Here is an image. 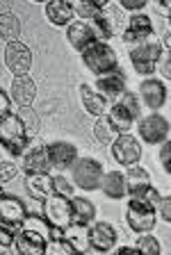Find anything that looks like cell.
Here are the masks:
<instances>
[{
	"label": "cell",
	"instance_id": "39",
	"mask_svg": "<svg viewBox=\"0 0 171 255\" xmlns=\"http://www.w3.org/2000/svg\"><path fill=\"white\" fill-rule=\"evenodd\" d=\"M14 239H16V235L11 233V230H7L2 223H0V251H7L14 246Z\"/></svg>",
	"mask_w": 171,
	"mask_h": 255
},
{
	"label": "cell",
	"instance_id": "24",
	"mask_svg": "<svg viewBox=\"0 0 171 255\" xmlns=\"http://www.w3.org/2000/svg\"><path fill=\"white\" fill-rule=\"evenodd\" d=\"M25 191L37 201H43L50 194H55L50 173H25Z\"/></svg>",
	"mask_w": 171,
	"mask_h": 255
},
{
	"label": "cell",
	"instance_id": "11",
	"mask_svg": "<svg viewBox=\"0 0 171 255\" xmlns=\"http://www.w3.org/2000/svg\"><path fill=\"white\" fill-rule=\"evenodd\" d=\"M5 66L11 75H27L32 69V50L21 41H9L5 46Z\"/></svg>",
	"mask_w": 171,
	"mask_h": 255
},
{
	"label": "cell",
	"instance_id": "20",
	"mask_svg": "<svg viewBox=\"0 0 171 255\" xmlns=\"http://www.w3.org/2000/svg\"><path fill=\"white\" fill-rule=\"evenodd\" d=\"M101 189L107 198L112 201H121V198L128 196V180H126V173L123 171H107L103 173L101 180Z\"/></svg>",
	"mask_w": 171,
	"mask_h": 255
},
{
	"label": "cell",
	"instance_id": "19",
	"mask_svg": "<svg viewBox=\"0 0 171 255\" xmlns=\"http://www.w3.org/2000/svg\"><path fill=\"white\" fill-rule=\"evenodd\" d=\"M96 89L105 96L107 101H117L119 96L126 91V75H123V71L121 69H114L112 73L98 75Z\"/></svg>",
	"mask_w": 171,
	"mask_h": 255
},
{
	"label": "cell",
	"instance_id": "34",
	"mask_svg": "<svg viewBox=\"0 0 171 255\" xmlns=\"http://www.w3.org/2000/svg\"><path fill=\"white\" fill-rule=\"evenodd\" d=\"M18 117H21V121H23V126H25V130H27V134H30V139H32L34 134L39 132V117L32 112V105H30V107H21Z\"/></svg>",
	"mask_w": 171,
	"mask_h": 255
},
{
	"label": "cell",
	"instance_id": "33",
	"mask_svg": "<svg viewBox=\"0 0 171 255\" xmlns=\"http://www.w3.org/2000/svg\"><path fill=\"white\" fill-rule=\"evenodd\" d=\"M135 249H137L139 253H149V255H158L162 251L160 242H158L151 233H139L137 242H135Z\"/></svg>",
	"mask_w": 171,
	"mask_h": 255
},
{
	"label": "cell",
	"instance_id": "35",
	"mask_svg": "<svg viewBox=\"0 0 171 255\" xmlns=\"http://www.w3.org/2000/svg\"><path fill=\"white\" fill-rule=\"evenodd\" d=\"M53 191L55 194H59V196H73V191H75V185L73 180H66L64 175H55L53 178Z\"/></svg>",
	"mask_w": 171,
	"mask_h": 255
},
{
	"label": "cell",
	"instance_id": "36",
	"mask_svg": "<svg viewBox=\"0 0 171 255\" xmlns=\"http://www.w3.org/2000/svg\"><path fill=\"white\" fill-rule=\"evenodd\" d=\"M16 175H18V164L16 162H11V159H2V162H0V185L14 180Z\"/></svg>",
	"mask_w": 171,
	"mask_h": 255
},
{
	"label": "cell",
	"instance_id": "30",
	"mask_svg": "<svg viewBox=\"0 0 171 255\" xmlns=\"http://www.w3.org/2000/svg\"><path fill=\"white\" fill-rule=\"evenodd\" d=\"M23 228L27 230H34V233L43 235L46 239H50V233H53V226H50V221L46 217H39V214H32V212H27L25 219H23Z\"/></svg>",
	"mask_w": 171,
	"mask_h": 255
},
{
	"label": "cell",
	"instance_id": "44",
	"mask_svg": "<svg viewBox=\"0 0 171 255\" xmlns=\"http://www.w3.org/2000/svg\"><path fill=\"white\" fill-rule=\"evenodd\" d=\"M11 2H14V0H0V14L11 11Z\"/></svg>",
	"mask_w": 171,
	"mask_h": 255
},
{
	"label": "cell",
	"instance_id": "38",
	"mask_svg": "<svg viewBox=\"0 0 171 255\" xmlns=\"http://www.w3.org/2000/svg\"><path fill=\"white\" fill-rule=\"evenodd\" d=\"M155 71H160V75H165L167 80H171V48H165V53H162Z\"/></svg>",
	"mask_w": 171,
	"mask_h": 255
},
{
	"label": "cell",
	"instance_id": "26",
	"mask_svg": "<svg viewBox=\"0 0 171 255\" xmlns=\"http://www.w3.org/2000/svg\"><path fill=\"white\" fill-rule=\"evenodd\" d=\"M126 180H128V196H139L142 191H146L151 187V173L135 164V166H128Z\"/></svg>",
	"mask_w": 171,
	"mask_h": 255
},
{
	"label": "cell",
	"instance_id": "17",
	"mask_svg": "<svg viewBox=\"0 0 171 255\" xmlns=\"http://www.w3.org/2000/svg\"><path fill=\"white\" fill-rule=\"evenodd\" d=\"M46 18L57 27H66L75 18V5L71 0H48L46 2Z\"/></svg>",
	"mask_w": 171,
	"mask_h": 255
},
{
	"label": "cell",
	"instance_id": "23",
	"mask_svg": "<svg viewBox=\"0 0 171 255\" xmlns=\"http://www.w3.org/2000/svg\"><path fill=\"white\" fill-rule=\"evenodd\" d=\"M66 39H69V43L75 48V50H85V48L89 46L91 41H96L98 37L94 34L89 23L73 21L71 25H66Z\"/></svg>",
	"mask_w": 171,
	"mask_h": 255
},
{
	"label": "cell",
	"instance_id": "27",
	"mask_svg": "<svg viewBox=\"0 0 171 255\" xmlns=\"http://www.w3.org/2000/svg\"><path fill=\"white\" fill-rule=\"evenodd\" d=\"M64 237L73 244V249L78 251V253H85V251L89 249V226H87V223L71 221L64 228Z\"/></svg>",
	"mask_w": 171,
	"mask_h": 255
},
{
	"label": "cell",
	"instance_id": "32",
	"mask_svg": "<svg viewBox=\"0 0 171 255\" xmlns=\"http://www.w3.org/2000/svg\"><path fill=\"white\" fill-rule=\"evenodd\" d=\"M46 253H50V255H73V253H78V251L73 249V244H71L66 237H50L48 244H46Z\"/></svg>",
	"mask_w": 171,
	"mask_h": 255
},
{
	"label": "cell",
	"instance_id": "42",
	"mask_svg": "<svg viewBox=\"0 0 171 255\" xmlns=\"http://www.w3.org/2000/svg\"><path fill=\"white\" fill-rule=\"evenodd\" d=\"M9 112H11V96L0 89V119L7 117Z\"/></svg>",
	"mask_w": 171,
	"mask_h": 255
},
{
	"label": "cell",
	"instance_id": "21",
	"mask_svg": "<svg viewBox=\"0 0 171 255\" xmlns=\"http://www.w3.org/2000/svg\"><path fill=\"white\" fill-rule=\"evenodd\" d=\"M23 171L25 173H48L53 166H50L48 153H46V143L43 146H32L23 153Z\"/></svg>",
	"mask_w": 171,
	"mask_h": 255
},
{
	"label": "cell",
	"instance_id": "43",
	"mask_svg": "<svg viewBox=\"0 0 171 255\" xmlns=\"http://www.w3.org/2000/svg\"><path fill=\"white\" fill-rule=\"evenodd\" d=\"M78 2H85V5L94 7V9H103V7L110 5V0H78Z\"/></svg>",
	"mask_w": 171,
	"mask_h": 255
},
{
	"label": "cell",
	"instance_id": "4",
	"mask_svg": "<svg viewBox=\"0 0 171 255\" xmlns=\"http://www.w3.org/2000/svg\"><path fill=\"white\" fill-rule=\"evenodd\" d=\"M126 221L130 230L135 233H151L158 223V207L139 196H128V210H126Z\"/></svg>",
	"mask_w": 171,
	"mask_h": 255
},
{
	"label": "cell",
	"instance_id": "16",
	"mask_svg": "<svg viewBox=\"0 0 171 255\" xmlns=\"http://www.w3.org/2000/svg\"><path fill=\"white\" fill-rule=\"evenodd\" d=\"M139 101L144 103L149 110H160L167 103V87L162 85L160 80L155 78H146L142 85H139Z\"/></svg>",
	"mask_w": 171,
	"mask_h": 255
},
{
	"label": "cell",
	"instance_id": "25",
	"mask_svg": "<svg viewBox=\"0 0 171 255\" xmlns=\"http://www.w3.org/2000/svg\"><path fill=\"white\" fill-rule=\"evenodd\" d=\"M25 214H27V210L18 196H11V194H2L0 196V221L23 223Z\"/></svg>",
	"mask_w": 171,
	"mask_h": 255
},
{
	"label": "cell",
	"instance_id": "46",
	"mask_svg": "<svg viewBox=\"0 0 171 255\" xmlns=\"http://www.w3.org/2000/svg\"><path fill=\"white\" fill-rule=\"evenodd\" d=\"M169 30H171V9H169Z\"/></svg>",
	"mask_w": 171,
	"mask_h": 255
},
{
	"label": "cell",
	"instance_id": "40",
	"mask_svg": "<svg viewBox=\"0 0 171 255\" xmlns=\"http://www.w3.org/2000/svg\"><path fill=\"white\" fill-rule=\"evenodd\" d=\"M119 5H121V9L126 11H142L146 5H149V0H119Z\"/></svg>",
	"mask_w": 171,
	"mask_h": 255
},
{
	"label": "cell",
	"instance_id": "28",
	"mask_svg": "<svg viewBox=\"0 0 171 255\" xmlns=\"http://www.w3.org/2000/svg\"><path fill=\"white\" fill-rule=\"evenodd\" d=\"M71 212H73V221L87 223V226L96 219V207L85 196H71Z\"/></svg>",
	"mask_w": 171,
	"mask_h": 255
},
{
	"label": "cell",
	"instance_id": "1",
	"mask_svg": "<svg viewBox=\"0 0 171 255\" xmlns=\"http://www.w3.org/2000/svg\"><path fill=\"white\" fill-rule=\"evenodd\" d=\"M107 121L112 123V128L119 134L121 132H130L135 128V123L142 119V105H139V96L123 91L117 101L110 105L107 110Z\"/></svg>",
	"mask_w": 171,
	"mask_h": 255
},
{
	"label": "cell",
	"instance_id": "6",
	"mask_svg": "<svg viewBox=\"0 0 171 255\" xmlns=\"http://www.w3.org/2000/svg\"><path fill=\"white\" fill-rule=\"evenodd\" d=\"M162 53H165L162 41L146 39V41L135 43V46L130 48V62H133L135 71H137L139 75H151L158 69V62H160Z\"/></svg>",
	"mask_w": 171,
	"mask_h": 255
},
{
	"label": "cell",
	"instance_id": "15",
	"mask_svg": "<svg viewBox=\"0 0 171 255\" xmlns=\"http://www.w3.org/2000/svg\"><path fill=\"white\" fill-rule=\"evenodd\" d=\"M11 101L18 107H30L37 98V85L30 75H14L11 78V89H9Z\"/></svg>",
	"mask_w": 171,
	"mask_h": 255
},
{
	"label": "cell",
	"instance_id": "41",
	"mask_svg": "<svg viewBox=\"0 0 171 255\" xmlns=\"http://www.w3.org/2000/svg\"><path fill=\"white\" fill-rule=\"evenodd\" d=\"M158 214L162 217V221L171 223V196H165L160 201V205H158Z\"/></svg>",
	"mask_w": 171,
	"mask_h": 255
},
{
	"label": "cell",
	"instance_id": "9",
	"mask_svg": "<svg viewBox=\"0 0 171 255\" xmlns=\"http://www.w3.org/2000/svg\"><path fill=\"white\" fill-rule=\"evenodd\" d=\"M112 157L117 159L121 166H135L142 162V143L133 137L130 132L117 134V139L112 141Z\"/></svg>",
	"mask_w": 171,
	"mask_h": 255
},
{
	"label": "cell",
	"instance_id": "22",
	"mask_svg": "<svg viewBox=\"0 0 171 255\" xmlns=\"http://www.w3.org/2000/svg\"><path fill=\"white\" fill-rule=\"evenodd\" d=\"M80 101L87 114H94V117H105L107 110H110V101L101 91L91 89L89 85H80Z\"/></svg>",
	"mask_w": 171,
	"mask_h": 255
},
{
	"label": "cell",
	"instance_id": "18",
	"mask_svg": "<svg viewBox=\"0 0 171 255\" xmlns=\"http://www.w3.org/2000/svg\"><path fill=\"white\" fill-rule=\"evenodd\" d=\"M46 244H48V239L43 237V235L34 233V230H27V228H21V233L14 239L16 251L23 255H43L46 253Z\"/></svg>",
	"mask_w": 171,
	"mask_h": 255
},
{
	"label": "cell",
	"instance_id": "48",
	"mask_svg": "<svg viewBox=\"0 0 171 255\" xmlns=\"http://www.w3.org/2000/svg\"><path fill=\"white\" fill-rule=\"evenodd\" d=\"M0 196H2V187H0Z\"/></svg>",
	"mask_w": 171,
	"mask_h": 255
},
{
	"label": "cell",
	"instance_id": "37",
	"mask_svg": "<svg viewBox=\"0 0 171 255\" xmlns=\"http://www.w3.org/2000/svg\"><path fill=\"white\" fill-rule=\"evenodd\" d=\"M160 164L162 169H165V173L171 175V139H165V141L160 143Z\"/></svg>",
	"mask_w": 171,
	"mask_h": 255
},
{
	"label": "cell",
	"instance_id": "14",
	"mask_svg": "<svg viewBox=\"0 0 171 255\" xmlns=\"http://www.w3.org/2000/svg\"><path fill=\"white\" fill-rule=\"evenodd\" d=\"M46 153L55 171H66L78 159V146L71 141H50L46 143Z\"/></svg>",
	"mask_w": 171,
	"mask_h": 255
},
{
	"label": "cell",
	"instance_id": "13",
	"mask_svg": "<svg viewBox=\"0 0 171 255\" xmlns=\"http://www.w3.org/2000/svg\"><path fill=\"white\" fill-rule=\"evenodd\" d=\"M117 246V230L107 221L89 223V249L96 253H110Z\"/></svg>",
	"mask_w": 171,
	"mask_h": 255
},
{
	"label": "cell",
	"instance_id": "12",
	"mask_svg": "<svg viewBox=\"0 0 171 255\" xmlns=\"http://www.w3.org/2000/svg\"><path fill=\"white\" fill-rule=\"evenodd\" d=\"M151 37H153V21H151V16L142 14V11H133L121 32V39L126 43H133L135 46V43H142Z\"/></svg>",
	"mask_w": 171,
	"mask_h": 255
},
{
	"label": "cell",
	"instance_id": "8",
	"mask_svg": "<svg viewBox=\"0 0 171 255\" xmlns=\"http://www.w3.org/2000/svg\"><path fill=\"white\" fill-rule=\"evenodd\" d=\"M137 130H139V137H142L144 143H149V146H160L165 139H169L171 126L162 114L151 112L149 117H142L137 121Z\"/></svg>",
	"mask_w": 171,
	"mask_h": 255
},
{
	"label": "cell",
	"instance_id": "10",
	"mask_svg": "<svg viewBox=\"0 0 171 255\" xmlns=\"http://www.w3.org/2000/svg\"><path fill=\"white\" fill-rule=\"evenodd\" d=\"M43 217L50 221L55 228H66L73 221V212H71V198L59 196V194H50L48 198H43Z\"/></svg>",
	"mask_w": 171,
	"mask_h": 255
},
{
	"label": "cell",
	"instance_id": "3",
	"mask_svg": "<svg viewBox=\"0 0 171 255\" xmlns=\"http://www.w3.org/2000/svg\"><path fill=\"white\" fill-rule=\"evenodd\" d=\"M27 141H30V134H27L18 114L9 112L7 117L0 119V143L5 146L7 153L14 157L23 155L27 150Z\"/></svg>",
	"mask_w": 171,
	"mask_h": 255
},
{
	"label": "cell",
	"instance_id": "31",
	"mask_svg": "<svg viewBox=\"0 0 171 255\" xmlns=\"http://www.w3.org/2000/svg\"><path fill=\"white\" fill-rule=\"evenodd\" d=\"M117 130L112 128V123L107 121V117H98L96 126H94V137L98 139V141L103 143V146H107V143H112L114 139H117Z\"/></svg>",
	"mask_w": 171,
	"mask_h": 255
},
{
	"label": "cell",
	"instance_id": "5",
	"mask_svg": "<svg viewBox=\"0 0 171 255\" xmlns=\"http://www.w3.org/2000/svg\"><path fill=\"white\" fill-rule=\"evenodd\" d=\"M103 164L94 157H78L71 166V180L82 191H96L101 189L103 180Z\"/></svg>",
	"mask_w": 171,
	"mask_h": 255
},
{
	"label": "cell",
	"instance_id": "7",
	"mask_svg": "<svg viewBox=\"0 0 171 255\" xmlns=\"http://www.w3.org/2000/svg\"><path fill=\"white\" fill-rule=\"evenodd\" d=\"M91 25V30H94V34H96L98 39H103V41H107V39H112L117 32H123V18L121 14H119L117 7H103V9H98L96 14L91 16L89 21H85Z\"/></svg>",
	"mask_w": 171,
	"mask_h": 255
},
{
	"label": "cell",
	"instance_id": "47",
	"mask_svg": "<svg viewBox=\"0 0 171 255\" xmlns=\"http://www.w3.org/2000/svg\"><path fill=\"white\" fill-rule=\"evenodd\" d=\"M32 2H48V0H32Z\"/></svg>",
	"mask_w": 171,
	"mask_h": 255
},
{
	"label": "cell",
	"instance_id": "2",
	"mask_svg": "<svg viewBox=\"0 0 171 255\" xmlns=\"http://www.w3.org/2000/svg\"><path fill=\"white\" fill-rule=\"evenodd\" d=\"M80 57L94 75H105V73H112L114 69H119L117 50L107 41H103V39L91 41L85 50H80Z\"/></svg>",
	"mask_w": 171,
	"mask_h": 255
},
{
	"label": "cell",
	"instance_id": "29",
	"mask_svg": "<svg viewBox=\"0 0 171 255\" xmlns=\"http://www.w3.org/2000/svg\"><path fill=\"white\" fill-rule=\"evenodd\" d=\"M21 37V21L16 18V14H11V11H5V14H0V39L2 41H18Z\"/></svg>",
	"mask_w": 171,
	"mask_h": 255
},
{
	"label": "cell",
	"instance_id": "45",
	"mask_svg": "<svg viewBox=\"0 0 171 255\" xmlns=\"http://www.w3.org/2000/svg\"><path fill=\"white\" fill-rule=\"evenodd\" d=\"M155 5L160 9H171V0H155Z\"/></svg>",
	"mask_w": 171,
	"mask_h": 255
}]
</instances>
